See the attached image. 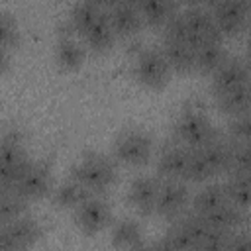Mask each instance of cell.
Returning a JSON list of instances; mask_svg holds the SVG:
<instances>
[{"label":"cell","mask_w":251,"mask_h":251,"mask_svg":"<svg viewBox=\"0 0 251 251\" xmlns=\"http://www.w3.org/2000/svg\"><path fill=\"white\" fill-rule=\"evenodd\" d=\"M180 14L198 39V45L204 41H224V35L220 33L208 4H188L180 10Z\"/></svg>","instance_id":"12"},{"label":"cell","mask_w":251,"mask_h":251,"mask_svg":"<svg viewBox=\"0 0 251 251\" xmlns=\"http://www.w3.org/2000/svg\"><path fill=\"white\" fill-rule=\"evenodd\" d=\"M41 233H43L41 224L35 218L25 214L12 222L0 224V245H14V247L27 249L41 237Z\"/></svg>","instance_id":"9"},{"label":"cell","mask_w":251,"mask_h":251,"mask_svg":"<svg viewBox=\"0 0 251 251\" xmlns=\"http://www.w3.org/2000/svg\"><path fill=\"white\" fill-rule=\"evenodd\" d=\"M208 6L212 10L214 22H216V25H218V29L224 37H229V35H235V33L243 31L251 22L245 2L222 0V2L208 4Z\"/></svg>","instance_id":"6"},{"label":"cell","mask_w":251,"mask_h":251,"mask_svg":"<svg viewBox=\"0 0 251 251\" xmlns=\"http://www.w3.org/2000/svg\"><path fill=\"white\" fill-rule=\"evenodd\" d=\"M222 133L216 129V126L210 122V118L204 114V108L190 106L180 112V116L173 124V139L186 145L188 149L202 147L214 139H218Z\"/></svg>","instance_id":"2"},{"label":"cell","mask_w":251,"mask_h":251,"mask_svg":"<svg viewBox=\"0 0 251 251\" xmlns=\"http://www.w3.org/2000/svg\"><path fill=\"white\" fill-rule=\"evenodd\" d=\"M188 151L190 149L178 141H171L163 145L157 153L159 178L161 180H182L186 161H188Z\"/></svg>","instance_id":"13"},{"label":"cell","mask_w":251,"mask_h":251,"mask_svg":"<svg viewBox=\"0 0 251 251\" xmlns=\"http://www.w3.org/2000/svg\"><path fill=\"white\" fill-rule=\"evenodd\" d=\"M165 235L178 247V251H196V247H198V239L190 233V229H188L180 220H176V222L165 231Z\"/></svg>","instance_id":"32"},{"label":"cell","mask_w":251,"mask_h":251,"mask_svg":"<svg viewBox=\"0 0 251 251\" xmlns=\"http://www.w3.org/2000/svg\"><path fill=\"white\" fill-rule=\"evenodd\" d=\"M190 206V190L184 180H161L155 214L167 220H176Z\"/></svg>","instance_id":"5"},{"label":"cell","mask_w":251,"mask_h":251,"mask_svg":"<svg viewBox=\"0 0 251 251\" xmlns=\"http://www.w3.org/2000/svg\"><path fill=\"white\" fill-rule=\"evenodd\" d=\"M214 173L210 169V165L206 163L204 155L200 153V149H190L188 151V161H186V169H184V176L182 180L186 182H206L208 178H212Z\"/></svg>","instance_id":"29"},{"label":"cell","mask_w":251,"mask_h":251,"mask_svg":"<svg viewBox=\"0 0 251 251\" xmlns=\"http://www.w3.org/2000/svg\"><path fill=\"white\" fill-rule=\"evenodd\" d=\"M231 233L220 231V229H210L198 243L196 251H227Z\"/></svg>","instance_id":"34"},{"label":"cell","mask_w":251,"mask_h":251,"mask_svg":"<svg viewBox=\"0 0 251 251\" xmlns=\"http://www.w3.org/2000/svg\"><path fill=\"white\" fill-rule=\"evenodd\" d=\"M0 143H10V145H25V135L18 126H8L2 129Z\"/></svg>","instance_id":"36"},{"label":"cell","mask_w":251,"mask_h":251,"mask_svg":"<svg viewBox=\"0 0 251 251\" xmlns=\"http://www.w3.org/2000/svg\"><path fill=\"white\" fill-rule=\"evenodd\" d=\"M245 47H247V61L251 63V27L247 31V41H245Z\"/></svg>","instance_id":"39"},{"label":"cell","mask_w":251,"mask_h":251,"mask_svg":"<svg viewBox=\"0 0 251 251\" xmlns=\"http://www.w3.org/2000/svg\"><path fill=\"white\" fill-rule=\"evenodd\" d=\"M227 204V196H226V188L224 182H208L204 184L192 198H190V210L192 214H200L206 216L214 210H218L220 206Z\"/></svg>","instance_id":"17"},{"label":"cell","mask_w":251,"mask_h":251,"mask_svg":"<svg viewBox=\"0 0 251 251\" xmlns=\"http://www.w3.org/2000/svg\"><path fill=\"white\" fill-rule=\"evenodd\" d=\"M27 202L41 198L51 190V167L45 161H31L25 175L20 178V182L14 186Z\"/></svg>","instance_id":"14"},{"label":"cell","mask_w":251,"mask_h":251,"mask_svg":"<svg viewBox=\"0 0 251 251\" xmlns=\"http://www.w3.org/2000/svg\"><path fill=\"white\" fill-rule=\"evenodd\" d=\"M27 200L14 188H0V224L25 216Z\"/></svg>","instance_id":"27"},{"label":"cell","mask_w":251,"mask_h":251,"mask_svg":"<svg viewBox=\"0 0 251 251\" xmlns=\"http://www.w3.org/2000/svg\"><path fill=\"white\" fill-rule=\"evenodd\" d=\"M106 16L118 37H126V39L133 37L143 25L137 2H126V0L112 2L106 6Z\"/></svg>","instance_id":"11"},{"label":"cell","mask_w":251,"mask_h":251,"mask_svg":"<svg viewBox=\"0 0 251 251\" xmlns=\"http://www.w3.org/2000/svg\"><path fill=\"white\" fill-rule=\"evenodd\" d=\"M169 65L176 73H190L194 71V47L186 43H176V41H163L161 45Z\"/></svg>","instance_id":"24"},{"label":"cell","mask_w":251,"mask_h":251,"mask_svg":"<svg viewBox=\"0 0 251 251\" xmlns=\"http://www.w3.org/2000/svg\"><path fill=\"white\" fill-rule=\"evenodd\" d=\"M155 153V141L145 129H124L112 145V159L126 167H141L151 161Z\"/></svg>","instance_id":"3"},{"label":"cell","mask_w":251,"mask_h":251,"mask_svg":"<svg viewBox=\"0 0 251 251\" xmlns=\"http://www.w3.org/2000/svg\"><path fill=\"white\" fill-rule=\"evenodd\" d=\"M247 82H251V67L247 59H239V57H227L220 65V69L210 75V88L214 96Z\"/></svg>","instance_id":"7"},{"label":"cell","mask_w":251,"mask_h":251,"mask_svg":"<svg viewBox=\"0 0 251 251\" xmlns=\"http://www.w3.org/2000/svg\"><path fill=\"white\" fill-rule=\"evenodd\" d=\"M218 108L227 116H239L247 110H251V82L241 84L237 88H231L227 92H222L216 96Z\"/></svg>","instance_id":"23"},{"label":"cell","mask_w":251,"mask_h":251,"mask_svg":"<svg viewBox=\"0 0 251 251\" xmlns=\"http://www.w3.org/2000/svg\"><path fill=\"white\" fill-rule=\"evenodd\" d=\"M137 8L143 24L151 27H163L178 12V6L167 0H139Z\"/></svg>","instance_id":"22"},{"label":"cell","mask_w":251,"mask_h":251,"mask_svg":"<svg viewBox=\"0 0 251 251\" xmlns=\"http://www.w3.org/2000/svg\"><path fill=\"white\" fill-rule=\"evenodd\" d=\"M171 65L157 47H139L133 55V75L147 88H163L171 78Z\"/></svg>","instance_id":"4"},{"label":"cell","mask_w":251,"mask_h":251,"mask_svg":"<svg viewBox=\"0 0 251 251\" xmlns=\"http://www.w3.org/2000/svg\"><path fill=\"white\" fill-rule=\"evenodd\" d=\"M224 188H226V196L229 204L243 208V210H251V178L249 176L227 175Z\"/></svg>","instance_id":"26"},{"label":"cell","mask_w":251,"mask_h":251,"mask_svg":"<svg viewBox=\"0 0 251 251\" xmlns=\"http://www.w3.org/2000/svg\"><path fill=\"white\" fill-rule=\"evenodd\" d=\"M53 55H55V63L59 67L76 69L84 61L86 45L80 39H76V33H63V35H57Z\"/></svg>","instance_id":"16"},{"label":"cell","mask_w":251,"mask_h":251,"mask_svg":"<svg viewBox=\"0 0 251 251\" xmlns=\"http://www.w3.org/2000/svg\"><path fill=\"white\" fill-rule=\"evenodd\" d=\"M247 4V12H249V18H251V0L249 2H245Z\"/></svg>","instance_id":"41"},{"label":"cell","mask_w":251,"mask_h":251,"mask_svg":"<svg viewBox=\"0 0 251 251\" xmlns=\"http://www.w3.org/2000/svg\"><path fill=\"white\" fill-rule=\"evenodd\" d=\"M71 176H75L78 182H82L90 194H102L118 178L116 161L104 153L88 151L71 169Z\"/></svg>","instance_id":"1"},{"label":"cell","mask_w":251,"mask_h":251,"mask_svg":"<svg viewBox=\"0 0 251 251\" xmlns=\"http://www.w3.org/2000/svg\"><path fill=\"white\" fill-rule=\"evenodd\" d=\"M139 239H143V226L135 218L124 216V218H118L110 226V241L120 251L129 249Z\"/></svg>","instance_id":"20"},{"label":"cell","mask_w":251,"mask_h":251,"mask_svg":"<svg viewBox=\"0 0 251 251\" xmlns=\"http://www.w3.org/2000/svg\"><path fill=\"white\" fill-rule=\"evenodd\" d=\"M227 137L233 143H249L251 141V110L233 116L227 126Z\"/></svg>","instance_id":"33"},{"label":"cell","mask_w":251,"mask_h":251,"mask_svg":"<svg viewBox=\"0 0 251 251\" xmlns=\"http://www.w3.org/2000/svg\"><path fill=\"white\" fill-rule=\"evenodd\" d=\"M110 206L100 194H90L76 210L75 222L84 233H98L106 226H110Z\"/></svg>","instance_id":"10"},{"label":"cell","mask_w":251,"mask_h":251,"mask_svg":"<svg viewBox=\"0 0 251 251\" xmlns=\"http://www.w3.org/2000/svg\"><path fill=\"white\" fill-rule=\"evenodd\" d=\"M227 57L229 55L224 47V41H204L194 51V71L212 75Z\"/></svg>","instance_id":"18"},{"label":"cell","mask_w":251,"mask_h":251,"mask_svg":"<svg viewBox=\"0 0 251 251\" xmlns=\"http://www.w3.org/2000/svg\"><path fill=\"white\" fill-rule=\"evenodd\" d=\"M90 196L88 188L78 182L75 176L65 178L63 182H59L53 190H51V198L59 208H69V210H76L86 198Z\"/></svg>","instance_id":"19"},{"label":"cell","mask_w":251,"mask_h":251,"mask_svg":"<svg viewBox=\"0 0 251 251\" xmlns=\"http://www.w3.org/2000/svg\"><path fill=\"white\" fill-rule=\"evenodd\" d=\"M126 251H155V243L153 241H147V239H139L137 243H133Z\"/></svg>","instance_id":"38"},{"label":"cell","mask_w":251,"mask_h":251,"mask_svg":"<svg viewBox=\"0 0 251 251\" xmlns=\"http://www.w3.org/2000/svg\"><path fill=\"white\" fill-rule=\"evenodd\" d=\"M80 37H82V43L92 51H106L112 47V43L118 35L110 25V20L106 16V8H104V14L80 33Z\"/></svg>","instance_id":"21"},{"label":"cell","mask_w":251,"mask_h":251,"mask_svg":"<svg viewBox=\"0 0 251 251\" xmlns=\"http://www.w3.org/2000/svg\"><path fill=\"white\" fill-rule=\"evenodd\" d=\"M155 243V251H178V247L167 237V235H163V237H159L157 241H153Z\"/></svg>","instance_id":"37"},{"label":"cell","mask_w":251,"mask_h":251,"mask_svg":"<svg viewBox=\"0 0 251 251\" xmlns=\"http://www.w3.org/2000/svg\"><path fill=\"white\" fill-rule=\"evenodd\" d=\"M102 14H104V8L100 4L90 2V0H84V2H76V4L71 6V10L67 14V20H69V24L73 25V29L76 33H82Z\"/></svg>","instance_id":"25"},{"label":"cell","mask_w":251,"mask_h":251,"mask_svg":"<svg viewBox=\"0 0 251 251\" xmlns=\"http://www.w3.org/2000/svg\"><path fill=\"white\" fill-rule=\"evenodd\" d=\"M227 175H243L251 178V141L233 143V157Z\"/></svg>","instance_id":"31"},{"label":"cell","mask_w":251,"mask_h":251,"mask_svg":"<svg viewBox=\"0 0 251 251\" xmlns=\"http://www.w3.org/2000/svg\"><path fill=\"white\" fill-rule=\"evenodd\" d=\"M0 251H27L22 247H14V245H0Z\"/></svg>","instance_id":"40"},{"label":"cell","mask_w":251,"mask_h":251,"mask_svg":"<svg viewBox=\"0 0 251 251\" xmlns=\"http://www.w3.org/2000/svg\"><path fill=\"white\" fill-rule=\"evenodd\" d=\"M227 251H251V231L247 229L233 231L229 237Z\"/></svg>","instance_id":"35"},{"label":"cell","mask_w":251,"mask_h":251,"mask_svg":"<svg viewBox=\"0 0 251 251\" xmlns=\"http://www.w3.org/2000/svg\"><path fill=\"white\" fill-rule=\"evenodd\" d=\"M163 31V41H176V43H186V45H190V47H198V39L194 37V33L190 31V27H188V24H186V20L182 18V14H180V10L161 27Z\"/></svg>","instance_id":"28"},{"label":"cell","mask_w":251,"mask_h":251,"mask_svg":"<svg viewBox=\"0 0 251 251\" xmlns=\"http://www.w3.org/2000/svg\"><path fill=\"white\" fill-rule=\"evenodd\" d=\"M204 220L214 229L233 233V231L243 229L251 222V210H243V208H237V206H233V204L227 202V204L220 206L218 210L206 214Z\"/></svg>","instance_id":"15"},{"label":"cell","mask_w":251,"mask_h":251,"mask_svg":"<svg viewBox=\"0 0 251 251\" xmlns=\"http://www.w3.org/2000/svg\"><path fill=\"white\" fill-rule=\"evenodd\" d=\"M249 67H251V63H249Z\"/></svg>","instance_id":"42"},{"label":"cell","mask_w":251,"mask_h":251,"mask_svg":"<svg viewBox=\"0 0 251 251\" xmlns=\"http://www.w3.org/2000/svg\"><path fill=\"white\" fill-rule=\"evenodd\" d=\"M20 41V25L8 10H0V47L2 49H14Z\"/></svg>","instance_id":"30"},{"label":"cell","mask_w":251,"mask_h":251,"mask_svg":"<svg viewBox=\"0 0 251 251\" xmlns=\"http://www.w3.org/2000/svg\"><path fill=\"white\" fill-rule=\"evenodd\" d=\"M161 178L153 175H137L131 178L127 186V204L139 214V216H151L155 214L157 194H159Z\"/></svg>","instance_id":"8"}]
</instances>
